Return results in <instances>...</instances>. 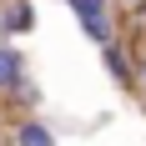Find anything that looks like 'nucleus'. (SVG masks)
Returning a JSON list of instances; mask_svg holds the SVG:
<instances>
[{
  "instance_id": "f257e3e1",
  "label": "nucleus",
  "mask_w": 146,
  "mask_h": 146,
  "mask_svg": "<svg viewBox=\"0 0 146 146\" xmlns=\"http://www.w3.org/2000/svg\"><path fill=\"white\" fill-rule=\"evenodd\" d=\"M101 66H106V76L116 81V86H136V50L126 40H111V45H101Z\"/></svg>"
},
{
  "instance_id": "f03ea898",
  "label": "nucleus",
  "mask_w": 146,
  "mask_h": 146,
  "mask_svg": "<svg viewBox=\"0 0 146 146\" xmlns=\"http://www.w3.org/2000/svg\"><path fill=\"white\" fill-rule=\"evenodd\" d=\"M30 30H35V0H5L0 5V40L30 35Z\"/></svg>"
},
{
  "instance_id": "7ed1b4c3",
  "label": "nucleus",
  "mask_w": 146,
  "mask_h": 146,
  "mask_svg": "<svg viewBox=\"0 0 146 146\" xmlns=\"http://www.w3.org/2000/svg\"><path fill=\"white\" fill-rule=\"evenodd\" d=\"M20 81H25V50L10 45V40H0V96H10Z\"/></svg>"
},
{
  "instance_id": "20e7f679",
  "label": "nucleus",
  "mask_w": 146,
  "mask_h": 146,
  "mask_svg": "<svg viewBox=\"0 0 146 146\" xmlns=\"http://www.w3.org/2000/svg\"><path fill=\"white\" fill-rule=\"evenodd\" d=\"M15 146H56V126H45L40 116H25L15 126Z\"/></svg>"
},
{
  "instance_id": "39448f33",
  "label": "nucleus",
  "mask_w": 146,
  "mask_h": 146,
  "mask_svg": "<svg viewBox=\"0 0 146 146\" xmlns=\"http://www.w3.org/2000/svg\"><path fill=\"white\" fill-rule=\"evenodd\" d=\"M76 15V25H91V20H111V0H66Z\"/></svg>"
},
{
  "instance_id": "423d86ee",
  "label": "nucleus",
  "mask_w": 146,
  "mask_h": 146,
  "mask_svg": "<svg viewBox=\"0 0 146 146\" xmlns=\"http://www.w3.org/2000/svg\"><path fill=\"white\" fill-rule=\"evenodd\" d=\"M136 86L146 91V56H136Z\"/></svg>"
},
{
  "instance_id": "0eeeda50",
  "label": "nucleus",
  "mask_w": 146,
  "mask_h": 146,
  "mask_svg": "<svg viewBox=\"0 0 146 146\" xmlns=\"http://www.w3.org/2000/svg\"><path fill=\"white\" fill-rule=\"evenodd\" d=\"M131 15H136V20L146 25V0H141V5H131Z\"/></svg>"
},
{
  "instance_id": "6e6552de",
  "label": "nucleus",
  "mask_w": 146,
  "mask_h": 146,
  "mask_svg": "<svg viewBox=\"0 0 146 146\" xmlns=\"http://www.w3.org/2000/svg\"><path fill=\"white\" fill-rule=\"evenodd\" d=\"M121 5H126V10H131V5H141V0H121Z\"/></svg>"
}]
</instances>
